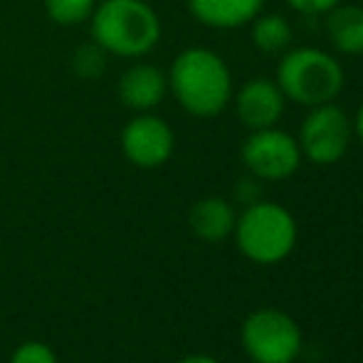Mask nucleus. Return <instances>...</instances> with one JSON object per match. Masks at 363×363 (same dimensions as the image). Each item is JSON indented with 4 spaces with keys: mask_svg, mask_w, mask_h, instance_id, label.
<instances>
[{
    "mask_svg": "<svg viewBox=\"0 0 363 363\" xmlns=\"http://www.w3.org/2000/svg\"><path fill=\"white\" fill-rule=\"evenodd\" d=\"M10 363H60L57 354L43 341H25L10 356Z\"/></svg>",
    "mask_w": 363,
    "mask_h": 363,
    "instance_id": "obj_16",
    "label": "nucleus"
},
{
    "mask_svg": "<svg viewBox=\"0 0 363 363\" xmlns=\"http://www.w3.org/2000/svg\"><path fill=\"white\" fill-rule=\"evenodd\" d=\"M284 3L301 15H321V13H329L341 0H284Z\"/></svg>",
    "mask_w": 363,
    "mask_h": 363,
    "instance_id": "obj_17",
    "label": "nucleus"
},
{
    "mask_svg": "<svg viewBox=\"0 0 363 363\" xmlns=\"http://www.w3.org/2000/svg\"><path fill=\"white\" fill-rule=\"evenodd\" d=\"M284 99L277 82L267 79V77H257L250 79L242 89L238 91L235 99V111L238 119L242 121L247 129L259 131L274 126L284 114Z\"/></svg>",
    "mask_w": 363,
    "mask_h": 363,
    "instance_id": "obj_9",
    "label": "nucleus"
},
{
    "mask_svg": "<svg viewBox=\"0 0 363 363\" xmlns=\"http://www.w3.org/2000/svg\"><path fill=\"white\" fill-rule=\"evenodd\" d=\"M171 89L186 111L196 116H216L228 106L233 79L220 55L193 48L181 52L173 62Z\"/></svg>",
    "mask_w": 363,
    "mask_h": 363,
    "instance_id": "obj_1",
    "label": "nucleus"
},
{
    "mask_svg": "<svg viewBox=\"0 0 363 363\" xmlns=\"http://www.w3.org/2000/svg\"><path fill=\"white\" fill-rule=\"evenodd\" d=\"M178 363H220V361L211 359V356H201V354H196V356H186V359L178 361Z\"/></svg>",
    "mask_w": 363,
    "mask_h": 363,
    "instance_id": "obj_19",
    "label": "nucleus"
},
{
    "mask_svg": "<svg viewBox=\"0 0 363 363\" xmlns=\"http://www.w3.org/2000/svg\"><path fill=\"white\" fill-rule=\"evenodd\" d=\"M242 163L255 178L282 181L299 168V141L274 126L252 131V136H247V141L242 144Z\"/></svg>",
    "mask_w": 363,
    "mask_h": 363,
    "instance_id": "obj_7",
    "label": "nucleus"
},
{
    "mask_svg": "<svg viewBox=\"0 0 363 363\" xmlns=\"http://www.w3.org/2000/svg\"><path fill=\"white\" fill-rule=\"evenodd\" d=\"M191 230L206 242H220L235 230V211L223 198H203L191 208Z\"/></svg>",
    "mask_w": 363,
    "mask_h": 363,
    "instance_id": "obj_12",
    "label": "nucleus"
},
{
    "mask_svg": "<svg viewBox=\"0 0 363 363\" xmlns=\"http://www.w3.org/2000/svg\"><path fill=\"white\" fill-rule=\"evenodd\" d=\"M326 15V33L331 45L344 55H363V8L339 3Z\"/></svg>",
    "mask_w": 363,
    "mask_h": 363,
    "instance_id": "obj_13",
    "label": "nucleus"
},
{
    "mask_svg": "<svg viewBox=\"0 0 363 363\" xmlns=\"http://www.w3.org/2000/svg\"><path fill=\"white\" fill-rule=\"evenodd\" d=\"M121 146L131 163L141 168H156L173 153V131L158 116H139L124 129Z\"/></svg>",
    "mask_w": 363,
    "mask_h": 363,
    "instance_id": "obj_8",
    "label": "nucleus"
},
{
    "mask_svg": "<svg viewBox=\"0 0 363 363\" xmlns=\"http://www.w3.org/2000/svg\"><path fill=\"white\" fill-rule=\"evenodd\" d=\"M351 136H354V124L344 114V109L331 101L311 106L299 129L301 156H306L316 166H331L346 156Z\"/></svg>",
    "mask_w": 363,
    "mask_h": 363,
    "instance_id": "obj_6",
    "label": "nucleus"
},
{
    "mask_svg": "<svg viewBox=\"0 0 363 363\" xmlns=\"http://www.w3.org/2000/svg\"><path fill=\"white\" fill-rule=\"evenodd\" d=\"M119 94L134 109H151L166 94V77L151 65H136L121 77Z\"/></svg>",
    "mask_w": 363,
    "mask_h": 363,
    "instance_id": "obj_11",
    "label": "nucleus"
},
{
    "mask_svg": "<svg viewBox=\"0 0 363 363\" xmlns=\"http://www.w3.org/2000/svg\"><path fill=\"white\" fill-rule=\"evenodd\" d=\"M242 349L255 363H291L301 351V331L284 311L259 309L245 319Z\"/></svg>",
    "mask_w": 363,
    "mask_h": 363,
    "instance_id": "obj_5",
    "label": "nucleus"
},
{
    "mask_svg": "<svg viewBox=\"0 0 363 363\" xmlns=\"http://www.w3.org/2000/svg\"><path fill=\"white\" fill-rule=\"evenodd\" d=\"M91 35L99 48L124 57H136L158 43L161 23L144 0H106L96 10Z\"/></svg>",
    "mask_w": 363,
    "mask_h": 363,
    "instance_id": "obj_2",
    "label": "nucleus"
},
{
    "mask_svg": "<svg viewBox=\"0 0 363 363\" xmlns=\"http://www.w3.org/2000/svg\"><path fill=\"white\" fill-rule=\"evenodd\" d=\"M257 196H259V186L255 181H250V178H242L238 186V198L242 203H247V206H252V203H257Z\"/></svg>",
    "mask_w": 363,
    "mask_h": 363,
    "instance_id": "obj_18",
    "label": "nucleus"
},
{
    "mask_svg": "<svg viewBox=\"0 0 363 363\" xmlns=\"http://www.w3.org/2000/svg\"><path fill=\"white\" fill-rule=\"evenodd\" d=\"M277 84L287 99L301 106L329 104L344 86V67L316 48L291 50L277 67Z\"/></svg>",
    "mask_w": 363,
    "mask_h": 363,
    "instance_id": "obj_3",
    "label": "nucleus"
},
{
    "mask_svg": "<svg viewBox=\"0 0 363 363\" xmlns=\"http://www.w3.org/2000/svg\"><path fill=\"white\" fill-rule=\"evenodd\" d=\"M94 0H48V13L60 25H77L91 13Z\"/></svg>",
    "mask_w": 363,
    "mask_h": 363,
    "instance_id": "obj_15",
    "label": "nucleus"
},
{
    "mask_svg": "<svg viewBox=\"0 0 363 363\" xmlns=\"http://www.w3.org/2000/svg\"><path fill=\"white\" fill-rule=\"evenodd\" d=\"M289 38H291L289 23L282 15L269 13V15H257L252 20V43L262 52L267 55L282 52L289 45Z\"/></svg>",
    "mask_w": 363,
    "mask_h": 363,
    "instance_id": "obj_14",
    "label": "nucleus"
},
{
    "mask_svg": "<svg viewBox=\"0 0 363 363\" xmlns=\"http://www.w3.org/2000/svg\"><path fill=\"white\" fill-rule=\"evenodd\" d=\"M191 13L208 28H242L262 10V0H188Z\"/></svg>",
    "mask_w": 363,
    "mask_h": 363,
    "instance_id": "obj_10",
    "label": "nucleus"
},
{
    "mask_svg": "<svg viewBox=\"0 0 363 363\" xmlns=\"http://www.w3.org/2000/svg\"><path fill=\"white\" fill-rule=\"evenodd\" d=\"M354 131H356V136L363 141V104L359 106V114H356V121H354Z\"/></svg>",
    "mask_w": 363,
    "mask_h": 363,
    "instance_id": "obj_20",
    "label": "nucleus"
},
{
    "mask_svg": "<svg viewBox=\"0 0 363 363\" xmlns=\"http://www.w3.org/2000/svg\"><path fill=\"white\" fill-rule=\"evenodd\" d=\"M235 240L240 252L257 264L282 262L294 250L296 223L279 203H252L235 220Z\"/></svg>",
    "mask_w": 363,
    "mask_h": 363,
    "instance_id": "obj_4",
    "label": "nucleus"
}]
</instances>
